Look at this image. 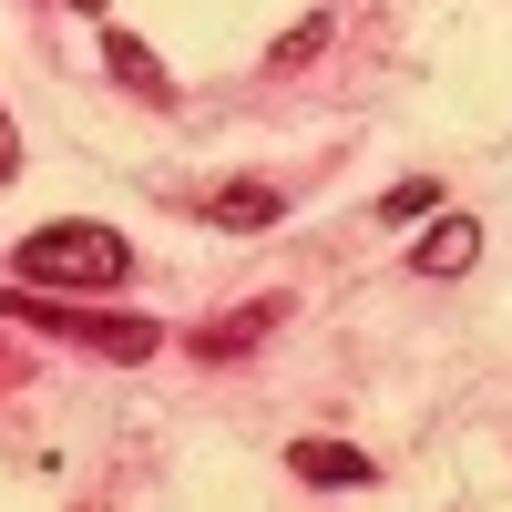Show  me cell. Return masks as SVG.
<instances>
[{"label":"cell","instance_id":"5b68a950","mask_svg":"<svg viewBox=\"0 0 512 512\" xmlns=\"http://www.w3.org/2000/svg\"><path fill=\"white\" fill-rule=\"evenodd\" d=\"M103 72L123 82V93H144V103H175V72H164L134 31H113V21H103Z\"/></svg>","mask_w":512,"mask_h":512},{"label":"cell","instance_id":"52a82bcc","mask_svg":"<svg viewBox=\"0 0 512 512\" xmlns=\"http://www.w3.org/2000/svg\"><path fill=\"white\" fill-rule=\"evenodd\" d=\"M277 205H287L277 185H226V195H216V226H236V236H256V226H277Z\"/></svg>","mask_w":512,"mask_h":512},{"label":"cell","instance_id":"8fae6325","mask_svg":"<svg viewBox=\"0 0 512 512\" xmlns=\"http://www.w3.org/2000/svg\"><path fill=\"white\" fill-rule=\"evenodd\" d=\"M72 11H82V21H103V11H113V0H72Z\"/></svg>","mask_w":512,"mask_h":512},{"label":"cell","instance_id":"3957f363","mask_svg":"<svg viewBox=\"0 0 512 512\" xmlns=\"http://www.w3.org/2000/svg\"><path fill=\"white\" fill-rule=\"evenodd\" d=\"M267 328H287V297H246V308L205 318V328H195V359H246Z\"/></svg>","mask_w":512,"mask_h":512},{"label":"cell","instance_id":"277c9868","mask_svg":"<svg viewBox=\"0 0 512 512\" xmlns=\"http://www.w3.org/2000/svg\"><path fill=\"white\" fill-rule=\"evenodd\" d=\"M287 461H297V482H318V492H359V482H379V461H369L359 441H297Z\"/></svg>","mask_w":512,"mask_h":512},{"label":"cell","instance_id":"7a4b0ae2","mask_svg":"<svg viewBox=\"0 0 512 512\" xmlns=\"http://www.w3.org/2000/svg\"><path fill=\"white\" fill-rule=\"evenodd\" d=\"M0 318H21V328H41V338H72V349H93V359H154V349H164V328H154V318L72 308L62 287H0Z\"/></svg>","mask_w":512,"mask_h":512},{"label":"cell","instance_id":"9c48e42d","mask_svg":"<svg viewBox=\"0 0 512 512\" xmlns=\"http://www.w3.org/2000/svg\"><path fill=\"white\" fill-rule=\"evenodd\" d=\"M431 205H441V185H390V195H379V216L410 226V216H431Z\"/></svg>","mask_w":512,"mask_h":512},{"label":"cell","instance_id":"30bf717a","mask_svg":"<svg viewBox=\"0 0 512 512\" xmlns=\"http://www.w3.org/2000/svg\"><path fill=\"white\" fill-rule=\"evenodd\" d=\"M21 175V134H11V113H0V185Z\"/></svg>","mask_w":512,"mask_h":512},{"label":"cell","instance_id":"6da1fadb","mask_svg":"<svg viewBox=\"0 0 512 512\" xmlns=\"http://www.w3.org/2000/svg\"><path fill=\"white\" fill-rule=\"evenodd\" d=\"M11 277L21 287H62V297H103L134 277V236L103 226V216H62V226H31L11 246Z\"/></svg>","mask_w":512,"mask_h":512},{"label":"cell","instance_id":"8992f818","mask_svg":"<svg viewBox=\"0 0 512 512\" xmlns=\"http://www.w3.org/2000/svg\"><path fill=\"white\" fill-rule=\"evenodd\" d=\"M472 256H482V226H472V216H441L431 236L410 246V267H420V277H461Z\"/></svg>","mask_w":512,"mask_h":512},{"label":"cell","instance_id":"ba28073f","mask_svg":"<svg viewBox=\"0 0 512 512\" xmlns=\"http://www.w3.org/2000/svg\"><path fill=\"white\" fill-rule=\"evenodd\" d=\"M318 41H328V21L308 11V21H297V31H277V52H267V62H277V72H297V62H308V52H318Z\"/></svg>","mask_w":512,"mask_h":512}]
</instances>
